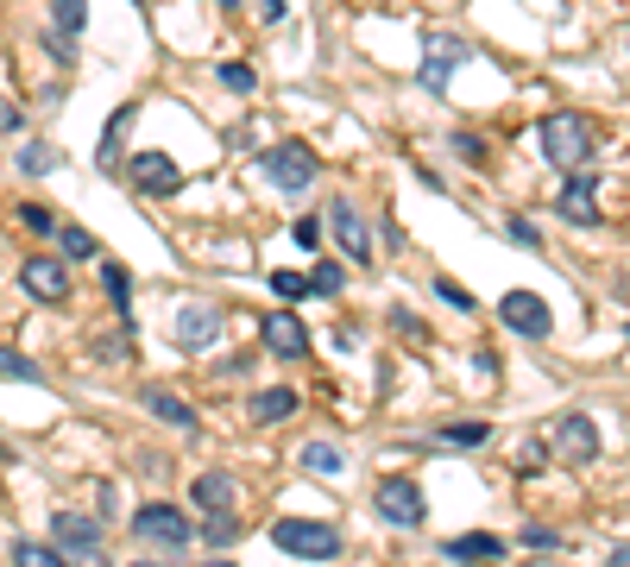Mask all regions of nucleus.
<instances>
[{"mask_svg": "<svg viewBox=\"0 0 630 567\" xmlns=\"http://www.w3.org/2000/svg\"><path fill=\"white\" fill-rule=\"evenodd\" d=\"M297 246H322V215H297Z\"/></svg>", "mask_w": 630, "mask_h": 567, "instance_id": "72a5a7b5", "label": "nucleus"}, {"mask_svg": "<svg viewBox=\"0 0 630 567\" xmlns=\"http://www.w3.org/2000/svg\"><path fill=\"white\" fill-rule=\"evenodd\" d=\"M272 548L297 555V562H334V555H341V530H334V523H316V517H277Z\"/></svg>", "mask_w": 630, "mask_h": 567, "instance_id": "f03ea898", "label": "nucleus"}, {"mask_svg": "<svg viewBox=\"0 0 630 567\" xmlns=\"http://www.w3.org/2000/svg\"><path fill=\"white\" fill-rule=\"evenodd\" d=\"M20 284H25V297H38V303H64L70 297V271H64V258H25L20 265Z\"/></svg>", "mask_w": 630, "mask_h": 567, "instance_id": "ddd939ff", "label": "nucleus"}, {"mask_svg": "<svg viewBox=\"0 0 630 567\" xmlns=\"http://www.w3.org/2000/svg\"><path fill=\"white\" fill-rule=\"evenodd\" d=\"M208 567H233V562H208Z\"/></svg>", "mask_w": 630, "mask_h": 567, "instance_id": "c03bdc74", "label": "nucleus"}, {"mask_svg": "<svg viewBox=\"0 0 630 567\" xmlns=\"http://www.w3.org/2000/svg\"><path fill=\"white\" fill-rule=\"evenodd\" d=\"M499 315H504V328H511V335H524V340H549V328H554L549 303H542V297H529V290H504Z\"/></svg>", "mask_w": 630, "mask_h": 567, "instance_id": "0eeeda50", "label": "nucleus"}, {"mask_svg": "<svg viewBox=\"0 0 630 567\" xmlns=\"http://www.w3.org/2000/svg\"><path fill=\"white\" fill-rule=\"evenodd\" d=\"M341 290H347V271H341L334 258L309 265V297H341Z\"/></svg>", "mask_w": 630, "mask_h": 567, "instance_id": "b1692460", "label": "nucleus"}, {"mask_svg": "<svg viewBox=\"0 0 630 567\" xmlns=\"http://www.w3.org/2000/svg\"><path fill=\"white\" fill-rule=\"evenodd\" d=\"M542 461H549V441H524V473H536Z\"/></svg>", "mask_w": 630, "mask_h": 567, "instance_id": "e433bc0d", "label": "nucleus"}, {"mask_svg": "<svg viewBox=\"0 0 630 567\" xmlns=\"http://www.w3.org/2000/svg\"><path fill=\"white\" fill-rule=\"evenodd\" d=\"M504 233H511V240H517V246H542V233L529 228V221H511V228H504Z\"/></svg>", "mask_w": 630, "mask_h": 567, "instance_id": "4c0bfd02", "label": "nucleus"}, {"mask_svg": "<svg viewBox=\"0 0 630 567\" xmlns=\"http://www.w3.org/2000/svg\"><path fill=\"white\" fill-rule=\"evenodd\" d=\"M126 183L146 189V196H176L183 189V164L171 152H139V158H126Z\"/></svg>", "mask_w": 630, "mask_h": 567, "instance_id": "6e6552de", "label": "nucleus"}, {"mask_svg": "<svg viewBox=\"0 0 630 567\" xmlns=\"http://www.w3.org/2000/svg\"><path fill=\"white\" fill-rule=\"evenodd\" d=\"M448 562H485V567H492V562H504V542L499 536H485V530H479V536H454L448 542Z\"/></svg>", "mask_w": 630, "mask_h": 567, "instance_id": "f3484780", "label": "nucleus"}, {"mask_svg": "<svg viewBox=\"0 0 630 567\" xmlns=\"http://www.w3.org/2000/svg\"><path fill=\"white\" fill-rule=\"evenodd\" d=\"M146 410L158 416V423H171V429H183V436H190V429H196V410H190V404H183V397H171V391H158V385L146 391Z\"/></svg>", "mask_w": 630, "mask_h": 567, "instance_id": "a211bd4d", "label": "nucleus"}, {"mask_svg": "<svg viewBox=\"0 0 630 567\" xmlns=\"http://www.w3.org/2000/svg\"><path fill=\"white\" fill-rule=\"evenodd\" d=\"M233 536H240V523H233V511H208V523H202V542H208V548H227Z\"/></svg>", "mask_w": 630, "mask_h": 567, "instance_id": "bb28decb", "label": "nucleus"}, {"mask_svg": "<svg viewBox=\"0 0 630 567\" xmlns=\"http://www.w3.org/2000/svg\"><path fill=\"white\" fill-rule=\"evenodd\" d=\"M265 7V20H284V0H259Z\"/></svg>", "mask_w": 630, "mask_h": 567, "instance_id": "a19ab883", "label": "nucleus"}, {"mask_svg": "<svg viewBox=\"0 0 630 567\" xmlns=\"http://www.w3.org/2000/svg\"><path fill=\"white\" fill-rule=\"evenodd\" d=\"M454 152H460V158H485V139H473V132H454Z\"/></svg>", "mask_w": 630, "mask_h": 567, "instance_id": "f704fd0d", "label": "nucleus"}, {"mask_svg": "<svg viewBox=\"0 0 630 567\" xmlns=\"http://www.w3.org/2000/svg\"><path fill=\"white\" fill-rule=\"evenodd\" d=\"M215 77H221V89H233V95H252V89H259V70H252V63H221Z\"/></svg>", "mask_w": 630, "mask_h": 567, "instance_id": "7c9ffc66", "label": "nucleus"}, {"mask_svg": "<svg viewBox=\"0 0 630 567\" xmlns=\"http://www.w3.org/2000/svg\"><path fill=\"white\" fill-rule=\"evenodd\" d=\"M467 57V38H428V57H423V82L442 95L448 89V70Z\"/></svg>", "mask_w": 630, "mask_h": 567, "instance_id": "2eb2a0df", "label": "nucleus"}, {"mask_svg": "<svg viewBox=\"0 0 630 567\" xmlns=\"http://www.w3.org/2000/svg\"><path fill=\"white\" fill-rule=\"evenodd\" d=\"M50 536H57V555L76 567H107V542H101V530L89 523V517L76 511H57L50 517Z\"/></svg>", "mask_w": 630, "mask_h": 567, "instance_id": "20e7f679", "label": "nucleus"}, {"mask_svg": "<svg viewBox=\"0 0 630 567\" xmlns=\"http://www.w3.org/2000/svg\"><path fill=\"white\" fill-rule=\"evenodd\" d=\"M435 436L448 441V448H485V441H492V423H473V416H467V423H442Z\"/></svg>", "mask_w": 630, "mask_h": 567, "instance_id": "4be33fe9", "label": "nucleus"}, {"mask_svg": "<svg viewBox=\"0 0 630 567\" xmlns=\"http://www.w3.org/2000/svg\"><path fill=\"white\" fill-rule=\"evenodd\" d=\"M524 548H561V536L554 530H524Z\"/></svg>", "mask_w": 630, "mask_h": 567, "instance_id": "ea45409f", "label": "nucleus"}, {"mask_svg": "<svg viewBox=\"0 0 630 567\" xmlns=\"http://www.w3.org/2000/svg\"><path fill=\"white\" fill-rule=\"evenodd\" d=\"M272 290L284 303H302V297H309V278H302V271H272Z\"/></svg>", "mask_w": 630, "mask_h": 567, "instance_id": "2f4dec72", "label": "nucleus"}, {"mask_svg": "<svg viewBox=\"0 0 630 567\" xmlns=\"http://www.w3.org/2000/svg\"><path fill=\"white\" fill-rule=\"evenodd\" d=\"M542 152H549V164H561V171H580L586 152H593V127H586L580 114H549V120H542Z\"/></svg>", "mask_w": 630, "mask_h": 567, "instance_id": "423d86ee", "label": "nucleus"}, {"mask_svg": "<svg viewBox=\"0 0 630 567\" xmlns=\"http://www.w3.org/2000/svg\"><path fill=\"white\" fill-rule=\"evenodd\" d=\"M196 505L202 511H233V479L227 473H196Z\"/></svg>", "mask_w": 630, "mask_h": 567, "instance_id": "aec40b11", "label": "nucleus"}, {"mask_svg": "<svg viewBox=\"0 0 630 567\" xmlns=\"http://www.w3.org/2000/svg\"><path fill=\"white\" fill-rule=\"evenodd\" d=\"M435 290H442V297H448L454 310H473V297H467V290H460V284H448V278H442V284H435Z\"/></svg>", "mask_w": 630, "mask_h": 567, "instance_id": "58836bf2", "label": "nucleus"}, {"mask_svg": "<svg viewBox=\"0 0 630 567\" xmlns=\"http://www.w3.org/2000/svg\"><path fill=\"white\" fill-rule=\"evenodd\" d=\"M0 379H25V385H38V379H45V372H38V366L25 360V354H13V347H7V340H0Z\"/></svg>", "mask_w": 630, "mask_h": 567, "instance_id": "cd10ccee", "label": "nucleus"}, {"mask_svg": "<svg viewBox=\"0 0 630 567\" xmlns=\"http://www.w3.org/2000/svg\"><path fill=\"white\" fill-rule=\"evenodd\" d=\"M373 511H378V523H398V530H423V523H428V498H423V486H416L410 473H391V479H378Z\"/></svg>", "mask_w": 630, "mask_h": 567, "instance_id": "7ed1b4c3", "label": "nucleus"}, {"mask_svg": "<svg viewBox=\"0 0 630 567\" xmlns=\"http://www.w3.org/2000/svg\"><path fill=\"white\" fill-rule=\"evenodd\" d=\"M20 171H25V177H45V171H57V152L32 139V146H20Z\"/></svg>", "mask_w": 630, "mask_h": 567, "instance_id": "c756f323", "label": "nucleus"}, {"mask_svg": "<svg viewBox=\"0 0 630 567\" xmlns=\"http://www.w3.org/2000/svg\"><path fill=\"white\" fill-rule=\"evenodd\" d=\"M101 290L114 297V310H121V322H133V271L107 258V265H101Z\"/></svg>", "mask_w": 630, "mask_h": 567, "instance_id": "6ab92c4d", "label": "nucleus"}, {"mask_svg": "<svg viewBox=\"0 0 630 567\" xmlns=\"http://www.w3.org/2000/svg\"><path fill=\"white\" fill-rule=\"evenodd\" d=\"M0 461H7V448H0Z\"/></svg>", "mask_w": 630, "mask_h": 567, "instance_id": "a18cd8bd", "label": "nucleus"}, {"mask_svg": "<svg viewBox=\"0 0 630 567\" xmlns=\"http://www.w3.org/2000/svg\"><path fill=\"white\" fill-rule=\"evenodd\" d=\"M50 26L64 32V38H76V32L89 26V0H50Z\"/></svg>", "mask_w": 630, "mask_h": 567, "instance_id": "5701e85b", "label": "nucleus"}, {"mask_svg": "<svg viewBox=\"0 0 630 567\" xmlns=\"http://www.w3.org/2000/svg\"><path fill=\"white\" fill-rule=\"evenodd\" d=\"M247 416L252 423H284V416H297V391L290 385H272V391H252V404H247Z\"/></svg>", "mask_w": 630, "mask_h": 567, "instance_id": "dca6fc26", "label": "nucleus"}, {"mask_svg": "<svg viewBox=\"0 0 630 567\" xmlns=\"http://www.w3.org/2000/svg\"><path fill=\"white\" fill-rule=\"evenodd\" d=\"M133 536L151 542V548L183 555V548H190V536H196V523L176 511V505H139V511H133Z\"/></svg>", "mask_w": 630, "mask_h": 567, "instance_id": "39448f33", "label": "nucleus"}, {"mask_svg": "<svg viewBox=\"0 0 630 567\" xmlns=\"http://www.w3.org/2000/svg\"><path fill=\"white\" fill-rule=\"evenodd\" d=\"M605 567H630V548H618V555H611V562H605Z\"/></svg>", "mask_w": 630, "mask_h": 567, "instance_id": "79ce46f5", "label": "nucleus"}, {"mask_svg": "<svg viewBox=\"0 0 630 567\" xmlns=\"http://www.w3.org/2000/svg\"><path fill=\"white\" fill-rule=\"evenodd\" d=\"M20 127H25V114L7 102V95H0V132H20Z\"/></svg>", "mask_w": 630, "mask_h": 567, "instance_id": "c9c22d12", "label": "nucleus"}, {"mask_svg": "<svg viewBox=\"0 0 630 567\" xmlns=\"http://www.w3.org/2000/svg\"><path fill=\"white\" fill-rule=\"evenodd\" d=\"M133 567H164V562H133Z\"/></svg>", "mask_w": 630, "mask_h": 567, "instance_id": "37998d69", "label": "nucleus"}, {"mask_svg": "<svg viewBox=\"0 0 630 567\" xmlns=\"http://www.w3.org/2000/svg\"><path fill=\"white\" fill-rule=\"evenodd\" d=\"M341 466H347V454L328 448V441H309V448H302V473H316V479H334Z\"/></svg>", "mask_w": 630, "mask_h": 567, "instance_id": "412c9836", "label": "nucleus"}, {"mask_svg": "<svg viewBox=\"0 0 630 567\" xmlns=\"http://www.w3.org/2000/svg\"><path fill=\"white\" fill-rule=\"evenodd\" d=\"M20 221H25V233H57V215H50L45 202H25Z\"/></svg>", "mask_w": 630, "mask_h": 567, "instance_id": "473e14b6", "label": "nucleus"}, {"mask_svg": "<svg viewBox=\"0 0 630 567\" xmlns=\"http://www.w3.org/2000/svg\"><path fill=\"white\" fill-rule=\"evenodd\" d=\"M259 171H265L272 189L302 196V189L316 183V171H322V158H316V146H302V139H277L272 152H259Z\"/></svg>", "mask_w": 630, "mask_h": 567, "instance_id": "f257e3e1", "label": "nucleus"}, {"mask_svg": "<svg viewBox=\"0 0 630 567\" xmlns=\"http://www.w3.org/2000/svg\"><path fill=\"white\" fill-rule=\"evenodd\" d=\"M13 567H70L64 562V555H57V548H45V542H13Z\"/></svg>", "mask_w": 630, "mask_h": 567, "instance_id": "a878e982", "label": "nucleus"}, {"mask_svg": "<svg viewBox=\"0 0 630 567\" xmlns=\"http://www.w3.org/2000/svg\"><path fill=\"white\" fill-rule=\"evenodd\" d=\"M171 340L183 347V354H202V347H215L221 340V310L215 303H183L171 322Z\"/></svg>", "mask_w": 630, "mask_h": 567, "instance_id": "9b49d317", "label": "nucleus"}, {"mask_svg": "<svg viewBox=\"0 0 630 567\" xmlns=\"http://www.w3.org/2000/svg\"><path fill=\"white\" fill-rule=\"evenodd\" d=\"M259 340L272 347L277 360H309V328H302L297 310H272L259 322Z\"/></svg>", "mask_w": 630, "mask_h": 567, "instance_id": "f8f14e48", "label": "nucleus"}, {"mask_svg": "<svg viewBox=\"0 0 630 567\" xmlns=\"http://www.w3.org/2000/svg\"><path fill=\"white\" fill-rule=\"evenodd\" d=\"M334 240L347 246L353 265H373V233H366V221H359V208H353L347 196L334 202Z\"/></svg>", "mask_w": 630, "mask_h": 567, "instance_id": "4468645a", "label": "nucleus"}, {"mask_svg": "<svg viewBox=\"0 0 630 567\" xmlns=\"http://www.w3.org/2000/svg\"><path fill=\"white\" fill-rule=\"evenodd\" d=\"M554 208H561V221H574V228H599L605 221L599 215V177H593V171H568Z\"/></svg>", "mask_w": 630, "mask_h": 567, "instance_id": "9d476101", "label": "nucleus"}, {"mask_svg": "<svg viewBox=\"0 0 630 567\" xmlns=\"http://www.w3.org/2000/svg\"><path fill=\"white\" fill-rule=\"evenodd\" d=\"M133 120H139V107H133V102L107 114V132H101V164H114V146H121V132L133 127Z\"/></svg>", "mask_w": 630, "mask_h": 567, "instance_id": "393cba45", "label": "nucleus"}, {"mask_svg": "<svg viewBox=\"0 0 630 567\" xmlns=\"http://www.w3.org/2000/svg\"><path fill=\"white\" fill-rule=\"evenodd\" d=\"M554 448H561V461H568V466L599 461V423H593L586 410L554 416Z\"/></svg>", "mask_w": 630, "mask_h": 567, "instance_id": "1a4fd4ad", "label": "nucleus"}, {"mask_svg": "<svg viewBox=\"0 0 630 567\" xmlns=\"http://www.w3.org/2000/svg\"><path fill=\"white\" fill-rule=\"evenodd\" d=\"M57 246H64V258H95V233L89 228H57Z\"/></svg>", "mask_w": 630, "mask_h": 567, "instance_id": "c85d7f7f", "label": "nucleus"}]
</instances>
